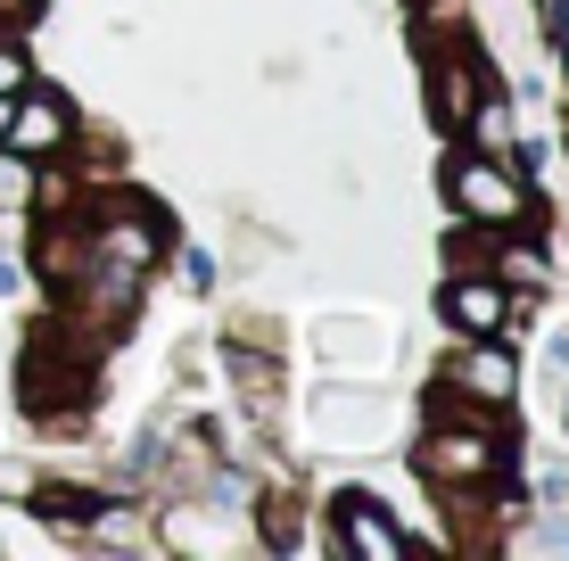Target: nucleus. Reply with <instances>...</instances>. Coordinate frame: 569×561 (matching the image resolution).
I'll list each match as a JSON object with an SVG mask.
<instances>
[{
    "mask_svg": "<svg viewBox=\"0 0 569 561\" xmlns=\"http://www.w3.org/2000/svg\"><path fill=\"white\" fill-rule=\"evenodd\" d=\"M421 471L438 479V488H487V479L503 471V430H487V421H446V430L421 438Z\"/></svg>",
    "mask_w": 569,
    "mask_h": 561,
    "instance_id": "f257e3e1",
    "label": "nucleus"
},
{
    "mask_svg": "<svg viewBox=\"0 0 569 561\" xmlns=\"http://www.w3.org/2000/svg\"><path fill=\"white\" fill-rule=\"evenodd\" d=\"M446 190H455V207L470 223H487V231H503V223H520L528 216V190H520V173L512 166H496V158H462L446 166Z\"/></svg>",
    "mask_w": 569,
    "mask_h": 561,
    "instance_id": "f03ea898",
    "label": "nucleus"
},
{
    "mask_svg": "<svg viewBox=\"0 0 569 561\" xmlns=\"http://www.w3.org/2000/svg\"><path fill=\"white\" fill-rule=\"evenodd\" d=\"M67 100L58 91H17L9 100V124H0V141H9V158H50V149H67Z\"/></svg>",
    "mask_w": 569,
    "mask_h": 561,
    "instance_id": "7ed1b4c3",
    "label": "nucleus"
},
{
    "mask_svg": "<svg viewBox=\"0 0 569 561\" xmlns=\"http://www.w3.org/2000/svg\"><path fill=\"white\" fill-rule=\"evenodd\" d=\"M446 389H462L470 404H487V413H496V404H512V389H520V363L503 355L496 339H470V355L446 372Z\"/></svg>",
    "mask_w": 569,
    "mask_h": 561,
    "instance_id": "20e7f679",
    "label": "nucleus"
},
{
    "mask_svg": "<svg viewBox=\"0 0 569 561\" xmlns=\"http://www.w3.org/2000/svg\"><path fill=\"white\" fill-rule=\"evenodd\" d=\"M339 545L356 561H405V529L371 495H339Z\"/></svg>",
    "mask_w": 569,
    "mask_h": 561,
    "instance_id": "39448f33",
    "label": "nucleus"
},
{
    "mask_svg": "<svg viewBox=\"0 0 569 561\" xmlns=\"http://www.w3.org/2000/svg\"><path fill=\"white\" fill-rule=\"evenodd\" d=\"M446 322H455L462 339H503V322H512V298H503L496 281L462 273L455 289H446Z\"/></svg>",
    "mask_w": 569,
    "mask_h": 561,
    "instance_id": "423d86ee",
    "label": "nucleus"
},
{
    "mask_svg": "<svg viewBox=\"0 0 569 561\" xmlns=\"http://www.w3.org/2000/svg\"><path fill=\"white\" fill-rule=\"evenodd\" d=\"M470 108H479V83H470V67H462V58H438V74H429V116H438L446 132H462Z\"/></svg>",
    "mask_w": 569,
    "mask_h": 561,
    "instance_id": "0eeeda50",
    "label": "nucleus"
},
{
    "mask_svg": "<svg viewBox=\"0 0 569 561\" xmlns=\"http://www.w3.org/2000/svg\"><path fill=\"white\" fill-rule=\"evenodd\" d=\"M520 553H569V520H537V529L520 537Z\"/></svg>",
    "mask_w": 569,
    "mask_h": 561,
    "instance_id": "6e6552de",
    "label": "nucleus"
},
{
    "mask_svg": "<svg viewBox=\"0 0 569 561\" xmlns=\"http://www.w3.org/2000/svg\"><path fill=\"white\" fill-rule=\"evenodd\" d=\"M17 91H26V50L0 42V100H17Z\"/></svg>",
    "mask_w": 569,
    "mask_h": 561,
    "instance_id": "1a4fd4ad",
    "label": "nucleus"
},
{
    "mask_svg": "<svg viewBox=\"0 0 569 561\" xmlns=\"http://www.w3.org/2000/svg\"><path fill=\"white\" fill-rule=\"evenodd\" d=\"M33 9H42V0H0V26H26Z\"/></svg>",
    "mask_w": 569,
    "mask_h": 561,
    "instance_id": "9d476101",
    "label": "nucleus"
},
{
    "mask_svg": "<svg viewBox=\"0 0 569 561\" xmlns=\"http://www.w3.org/2000/svg\"><path fill=\"white\" fill-rule=\"evenodd\" d=\"M0 124H9V100H0Z\"/></svg>",
    "mask_w": 569,
    "mask_h": 561,
    "instance_id": "9b49d317",
    "label": "nucleus"
}]
</instances>
